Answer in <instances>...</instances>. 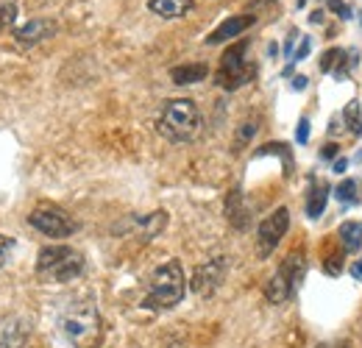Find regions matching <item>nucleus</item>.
Listing matches in <instances>:
<instances>
[{"instance_id": "obj_1", "label": "nucleus", "mask_w": 362, "mask_h": 348, "mask_svg": "<svg viewBox=\"0 0 362 348\" xmlns=\"http://www.w3.org/2000/svg\"><path fill=\"white\" fill-rule=\"evenodd\" d=\"M62 335L73 348H100L103 343V320L92 301H78L67 306L62 315Z\"/></svg>"}, {"instance_id": "obj_2", "label": "nucleus", "mask_w": 362, "mask_h": 348, "mask_svg": "<svg viewBox=\"0 0 362 348\" xmlns=\"http://www.w3.org/2000/svg\"><path fill=\"white\" fill-rule=\"evenodd\" d=\"M156 129L170 142H189V139H195L198 131H201V112H198L195 100H189V98L168 100L165 109L159 112Z\"/></svg>"}, {"instance_id": "obj_3", "label": "nucleus", "mask_w": 362, "mask_h": 348, "mask_svg": "<svg viewBox=\"0 0 362 348\" xmlns=\"http://www.w3.org/2000/svg\"><path fill=\"white\" fill-rule=\"evenodd\" d=\"M187 290V279L181 270V262L170 260L165 265H159L151 276V287L145 296V306L148 309H173L181 304Z\"/></svg>"}, {"instance_id": "obj_4", "label": "nucleus", "mask_w": 362, "mask_h": 348, "mask_svg": "<svg viewBox=\"0 0 362 348\" xmlns=\"http://www.w3.org/2000/svg\"><path fill=\"white\" fill-rule=\"evenodd\" d=\"M84 270V257L67 245L42 248L37 260V273L47 282H73Z\"/></svg>"}, {"instance_id": "obj_5", "label": "nucleus", "mask_w": 362, "mask_h": 348, "mask_svg": "<svg viewBox=\"0 0 362 348\" xmlns=\"http://www.w3.org/2000/svg\"><path fill=\"white\" fill-rule=\"evenodd\" d=\"M301 279H304V260H301V254H290L287 260L279 265V270L268 279L265 298L271 304H287L296 296Z\"/></svg>"}, {"instance_id": "obj_6", "label": "nucleus", "mask_w": 362, "mask_h": 348, "mask_svg": "<svg viewBox=\"0 0 362 348\" xmlns=\"http://www.w3.org/2000/svg\"><path fill=\"white\" fill-rule=\"evenodd\" d=\"M245 47H248L245 42H237L223 53V59H221V70H218V84H221L223 89H237L254 79L257 67L245 62Z\"/></svg>"}, {"instance_id": "obj_7", "label": "nucleus", "mask_w": 362, "mask_h": 348, "mask_svg": "<svg viewBox=\"0 0 362 348\" xmlns=\"http://www.w3.org/2000/svg\"><path fill=\"white\" fill-rule=\"evenodd\" d=\"M287 228H290L287 207H279L276 212H271L268 218L259 223V231H257V254H259V260L271 257L273 251H276V245L281 243V237L287 234Z\"/></svg>"}, {"instance_id": "obj_8", "label": "nucleus", "mask_w": 362, "mask_h": 348, "mask_svg": "<svg viewBox=\"0 0 362 348\" xmlns=\"http://www.w3.org/2000/svg\"><path fill=\"white\" fill-rule=\"evenodd\" d=\"M28 223H31L37 231H42L45 237H53V240L70 237V234L76 231V223L70 220V215L62 212V209H56V207H40V209H34V212L28 215Z\"/></svg>"}, {"instance_id": "obj_9", "label": "nucleus", "mask_w": 362, "mask_h": 348, "mask_svg": "<svg viewBox=\"0 0 362 348\" xmlns=\"http://www.w3.org/2000/svg\"><path fill=\"white\" fill-rule=\"evenodd\" d=\"M223 279H226V260L218 257V260L204 262V265H198V267L192 270V282H189V287H192L195 296L209 298V296L221 287Z\"/></svg>"}, {"instance_id": "obj_10", "label": "nucleus", "mask_w": 362, "mask_h": 348, "mask_svg": "<svg viewBox=\"0 0 362 348\" xmlns=\"http://www.w3.org/2000/svg\"><path fill=\"white\" fill-rule=\"evenodd\" d=\"M28 343V323L20 315H8L0 320V348H25Z\"/></svg>"}, {"instance_id": "obj_11", "label": "nucleus", "mask_w": 362, "mask_h": 348, "mask_svg": "<svg viewBox=\"0 0 362 348\" xmlns=\"http://www.w3.org/2000/svg\"><path fill=\"white\" fill-rule=\"evenodd\" d=\"M257 23V17L254 14H243V17H228V20H223L209 37H206V45H218V42H226V40H231V37H240L245 28H251Z\"/></svg>"}, {"instance_id": "obj_12", "label": "nucleus", "mask_w": 362, "mask_h": 348, "mask_svg": "<svg viewBox=\"0 0 362 348\" xmlns=\"http://www.w3.org/2000/svg\"><path fill=\"white\" fill-rule=\"evenodd\" d=\"M56 34V23L53 20H31V23H25L23 28H17V42L20 45H37L42 42V40H47V37H53Z\"/></svg>"}, {"instance_id": "obj_13", "label": "nucleus", "mask_w": 362, "mask_h": 348, "mask_svg": "<svg viewBox=\"0 0 362 348\" xmlns=\"http://www.w3.org/2000/svg\"><path fill=\"white\" fill-rule=\"evenodd\" d=\"M192 8H195V0H148V11H153L156 17H165V20L184 17Z\"/></svg>"}, {"instance_id": "obj_14", "label": "nucleus", "mask_w": 362, "mask_h": 348, "mask_svg": "<svg viewBox=\"0 0 362 348\" xmlns=\"http://www.w3.org/2000/svg\"><path fill=\"white\" fill-rule=\"evenodd\" d=\"M337 237H340V245L346 254H357L362 248V223L360 220H343L337 228Z\"/></svg>"}, {"instance_id": "obj_15", "label": "nucleus", "mask_w": 362, "mask_h": 348, "mask_svg": "<svg viewBox=\"0 0 362 348\" xmlns=\"http://www.w3.org/2000/svg\"><path fill=\"white\" fill-rule=\"evenodd\" d=\"M132 226H136V234L142 240H153L168 226V212H153V215H145V218H132Z\"/></svg>"}, {"instance_id": "obj_16", "label": "nucleus", "mask_w": 362, "mask_h": 348, "mask_svg": "<svg viewBox=\"0 0 362 348\" xmlns=\"http://www.w3.org/2000/svg\"><path fill=\"white\" fill-rule=\"evenodd\" d=\"M206 73H209L206 64H179V67L170 70V79H173V84L184 87V84H198V81H204Z\"/></svg>"}, {"instance_id": "obj_17", "label": "nucleus", "mask_w": 362, "mask_h": 348, "mask_svg": "<svg viewBox=\"0 0 362 348\" xmlns=\"http://www.w3.org/2000/svg\"><path fill=\"white\" fill-rule=\"evenodd\" d=\"M326 201H329V184L313 178V190H310V198H307V215L315 220L323 215L326 209Z\"/></svg>"}, {"instance_id": "obj_18", "label": "nucleus", "mask_w": 362, "mask_h": 348, "mask_svg": "<svg viewBox=\"0 0 362 348\" xmlns=\"http://www.w3.org/2000/svg\"><path fill=\"white\" fill-rule=\"evenodd\" d=\"M346 56H349V53H346V50H340V47L326 50V53H323V59H320V70H323V73H334V76H337V64H343V67L349 64V59H346Z\"/></svg>"}, {"instance_id": "obj_19", "label": "nucleus", "mask_w": 362, "mask_h": 348, "mask_svg": "<svg viewBox=\"0 0 362 348\" xmlns=\"http://www.w3.org/2000/svg\"><path fill=\"white\" fill-rule=\"evenodd\" d=\"M343 117H346V123H349V134L360 137V134H362V109H360V100H351V103L346 106Z\"/></svg>"}, {"instance_id": "obj_20", "label": "nucleus", "mask_w": 362, "mask_h": 348, "mask_svg": "<svg viewBox=\"0 0 362 348\" xmlns=\"http://www.w3.org/2000/svg\"><path fill=\"white\" fill-rule=\"evenodd\" d=\"M334 192H337V198H340L343 204H349V201H351V204H357V181H354V178L340 181Z\"/></svg>"}, {"instance_id": "obj_21", "label": "nucleus", "mask_w": 362, "mask_h": 348, "mask_svg": "<svg viewBox=\"0 0 362 348\" xmlns=\"http://www.w3.org/2000/svg\"><path fill=\"white\" fill-rule=\"evenodd\" d=\"M14 17H17V6L14 3H0V31L11 28Z\"/></svg>"}, {"instance_id": "obj_22", "label": "nucleus", "mask_w": 362, "mask_h": 348, "mask_svg": "<svg viewBox=\"0 0 362 348\" xmlns=\"http://www.w3.org/2000/svg\"><path fill=\"white\" fill-rule=\"evenodd\" d=\"M14 251V240L11 237H6V234H0V267L6 265V260H8V254Z\"/></svg>"}, {"instance_id": "obj_23", "label": "nucleus", "mask_w": 362, "mask_h": 348, "mask_svg": "<svg viewBox=\"0 0 362 348\" xmlns=\"http://www.w3.org/2000/svg\"><path fill=\"white\" fill-rule=\"evenodd\" d=\"M310 50H313V40H310V37H304V40H301V47L293 53V59H290V62H304Z\"/></svg>"}, {"instance_id": "obj_24", "label": "nucleus", "mask_w": 362, "mask_h": 348, "mask_svg": "<svg viewBox=\"0 0 362 348\" xmlns=\"http://www.w3.org/2000/svg\"><path fill=\"white\" fill-rule=\"evenodd\" d=\"M329 8H332V11H337V17H343V20H349V17H351V8H349L343 0H329Z\"/></svg>"}, {"instance_id": "obj_25", "label": "nucleus", "mask_w": 362, "mask_h": 348, "mask_svg": "<svg viewBox=\"0 0 362 348\" xmlns=\"http://www.w3.org/2000/svg\"><path fill=\"white\" fill-rule=\"evenodd\" d=\"M296 139H298L301 145H304V142L310 139V120H307V117H301V120H298V129H296Z\"/></svg>"}, {"instance_id": "obj_26", "label": "nucleus", "mask_w": 362, "mask_h": 348, "mask_svg": "<svg viewBox=\"0 0 362 348\" xmlns=\"http://www.w3.org/2000/svg\"><path fill=\"white\" fill-rule=\"evenodd\" d=\"M254 134H257V123H245V126H243V131H237V142L243 145V142H248Z\"/></svg>"}, {"instance_id": "obj_27", "label": "nucleus", "mask_w": 362, "mask_h": 348, "mask_svg": "<svg viewBox=\"0 0 362 348\" xmlns=\"http://www.w3.org/2000/svg\"><path fill=\"white\" fill-rule=\"evenodd\" d=\"M320 156H323V159H334V156H337V145H334V142H329V145H323V151H320Z\"/></svg>"}, {"instance_id": "obj_28", "label": "nucleus", "mask_w": 362, "mask_h": 348, "mask_svg": "<svg viewBox=\"0 0 362 348\" xmlns=\"http://www.w3.org/2000/svg\"><path fill=\"white\" fill-rule=\"evenodd\" d=\"M351 279H357V282H362V257H360V260L351 262Z\"/></svg>"}, {"instance_id": "obj_29", "label": "nucleus", "mask_w": 362, "mask_h": 348, "mask_svg": "<svg viewBox=\"0 0 362 348\" xmlns=\"http://www.w3.org/2000/svg\"><path fill=\"white\" fill-rule=\"evenodd\" d=\"M307 87V76H296L293 79V89H304Z\"/></svg>"}, {"instance_id": "obj_30", "label": "nucleus", "mask_w": 362, "mask_h": 348, "mask_svg": "<svg viewBox=\"0 0 362 348\" xmlns=\"http://www.w3.org/2000/svg\"><path fill=\"white\" fill-rule=\"evenodd\" d=\"M346 168H349L346 159H337V162H334V173H346Z\"/></svg>"}, {"instance_id": "obj_31", "label": "nucleus", "mask_w": 362, "mask_h": 348, "mask_svg": "<svg viewBox=\"0 0 362 348\" xmlns=\"http://www.w3.org/2000/svg\"><path fill=\"white\" fill-rule=\"evenodd\" d=\"M296 3H298V6H304V3H307V0H296Z\"/></svg>"}, {"instance_id": "obj_32", "label": "nucleus", "mask_w": 362, "mask_h": 348, "mask_svg": "<svg viewBox=\"0 0 362 348\" xmlns=\"http://www.w3.org/2000/svg\"><path fill=\"white\" fill-rule=\"evenodd\" d=\"M360 23H362V11H360Z\"/></svg>"}]
</instances>
